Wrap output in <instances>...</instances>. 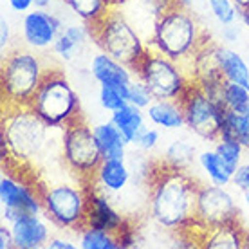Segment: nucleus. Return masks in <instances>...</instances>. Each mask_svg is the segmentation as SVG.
Listing matches in <instances>:
<instances>
[{"label": "nucleus", "mask_w": 249, "mask_h": 249, "mask_svg": "<svg viewBox=\"0 0 249 249\" xmlns=\"http://www.w3.org/2000/svg\"><path fill=\"white\" fill-rule=\"evenodd\" d=\"M231 186L237 188L238 192H249V162H242L233 174Z\"/></svg>", "instance_id": "nucleus-36"}, {"label": "nucleus", "mask_w": 249, "mask_h": 249, "mask_svg": "<svg viewBox=\"0 0 249 249\" xmlns=\"http://www.w3.org/2000/svg\"><path fill=\"white\" fill-rule=\"evenodd\" d=\"M110 121L118 126L123 137L128 141V144H132L137 134L146 126L148 119H146V114H144L143 108L132 105V103H126L119 110L110 114Z\"/></svg>", "instance_id": "nucleus-24"}, {"label": "nucleus", "mask_w": 249, "mask_h": 249, "mask_svg": "<svg viewBox=\"0 0 249 249\" xmlns=\"http://www.w3.org/2000/svg\"><path fill=\"white\" fill-rule=\"evenodd\" d=\"M150 124L161 130H181L186 126L184 110L179 100H154V103L144 110Z\"/></svg>", "instance_id": "nucleus-21"}, {"label": "nucleus", "mask_w": 249, "mask_h": 249, "mask_svg": "<svg viewBox=\"0 0 249 249\" xmlns=\"http://www.w3.org/2000/svg\"><path fill=\"white\" fill-rule=\"evenodd\" d=\"M49 62L44 53L29 47H15L2 56L0 65V89L4 107H27L45 74L49 72Z\"/></svg>", "instance_id": "nucleus-4"}, {"label": "nucleus", "mask_w": 249, "mask_h": 249, "mask_svg": "<svg viewBox=\"0 0 249 249\" xmlns=\"http://www.w3.org/2000/svg\"><path fill=\"white\" fill-rule=\"evenodd\" d=\"M213 150L222 157V161L228 164V168L233 174L237 172V168L244 162V154L248 152L246 146L238 139H235V137H218L217 141H215Z\"/></svg>", "instance_id": "nucleus-30"}, {"label": "nucleus", "mask_w": 249, "mask_h": 249, "mask_svg": "<svg viewBox=\"0 0 249 249\" xmlns=\"http://www.w3.org/2000/svg\"><path fill=\"white\" fill-rule=\"evenodd\" d=\"M9 9L17 15H25L29 13L31 9H35V0H6Z\"/></svg>", "instance_id": "nucleus-38"}, {"label": "nucleus", "mask_w": 249, "mask_h": 249, "mask_svg": "<svg viewBox=\"0 0 249 249\" xmlns=\"http://www.w3.org/2000/svg\"><path fill=\"white\" fill-rule=\"evenodd\" d=\"M235 4H237L240 9H244V7H249V0H235Z\"/></svg>", "instance_id": "nucleus-44"}, {"label": "nucleus", "mask_w": 249, "mask_h": 249, "mask_svg": "<svg viewBox=\"0 0 249 249\" xmlns=\"http://www.w3.org/2000/svg\"><path fill=\"white\" fill-rule=\"evenodd\" d=\"M9 45H11V24L7 22L6 17L0 18V51L2 56H6L9 53Z\"/></svg>", "instance_id": "nucleus-37"}, {"label": "nucleus", "mask_w": 249, "mask_h": 249, "mask_svg": "<svg viewBox=\"0 0 249 249\" xmlns=\"http://www.w3.org/2000/svg\"><path fill=\"white\" fill-rule=\"evenodd\" d=\"M60 157L65 170L83 184L90 181L96 168L103 161L94 128L81 116L62 128Z\"/></svg>", "instance_id": "nucleus-7"}, {"label": "nucleus", "mask_w": 249, "mask_h": 249, "mask_svg": "<svg viewBox=\"0 0 249 249\" xmlns=\"http://www.w3.org/2000/svg\"><path fill=\"white\" fill-rule=\"evenodd\" d=\"M51 4H53V0H35V6H36V7H44V9H47Z\"/></svg>", "instance_id": "nucleus-42"}, {"label": "nucleus", "mask_w": 249, "mask_h": 249, "mask_svg": "<svg viewBox=\"0 0 249 249\" xmlns=\"http://www.w3.org/2000/svg\"><path fill=\"white\" fill-rule=\"evenodd\" d=\"M85 184H90L98 192L105 193L118 206L121 202V197L130 192V188L148 190V184H143L136 179L128 159H103L90 177V181Z\"/></svg>", "instance_id": "nucleus-13"}, {"label": "nucleus", "mask_w": 249, "mask_h": 249, "mask_svg": "<svg viewBox=\"0 0 249 249\" xmlns=\"http://www.w3.org/2000/svg\"><path fill=\"white\" fill-rule=\"evenodd\" d=\"M197 159V150L186 139H174L162 152V162L179 170H190Z\"/></svg>", "instance_id": "nucleus-29"}, {"label": "nucleus", "mask_w": 249, "mask_h": 249, "mask_svg": "<svg viewBox=\"0 0 249 249\" xmlns=\"http://www.w3.org/2000/svg\"><path fill=\"white\" fill-rule=\"evenodd\" d=\"M92 128L103 159H126L128 157V146L130 144L110 119L94 124Z\"/></svg>", "instance_id": "nucleus-23"}, {"label": "nucleus", "mask_w": 249, "mask_h": 249, "mask_svg": "<svg viewBox=\"0 0 249 249\" xmlns=\"http://www.w3.org/2000/svg\"><path fill=\"white\" fill-rule=\"evenodd\" d=\"M197 164L210 184H215V186H230L231 184L233 172L228 168V164L213 148L202 150L197 156Z\"/></svg>", "instance_id": "nucleus-25"}, {"label": "nucleus", "mask_w": 249, "mask_h": 249, "mask_svg": "<svg viewBox=\"0 0 249 249\" xmlns=\"http://www.w3.org/2000/svg\"><path fill=\"white\" fill-rule=\"evenodd\" d=\"M242 199H244V206L249 213V192H242Z\"/></svg>", "instance_id": "nucleus-43"}, {"label": "nucleus", "mask_w": 249, "mask_h": 249, "mask_svg": "<svg viewBox=\"0 0 249 249\" xmlns=\"http://www.w3.org/2000/svg\"><path fill=\"white\" fill-rule=\"evenodd\" d=\"M179 6H182V7H190L192 6V0H175Z\"/></svg>", "instance_id": "nucleus-45"}, {"label": "nucleus", "mask_w": 249, "mask_h": 249, "mask_svg": "<svg viewBox=\"0 0 249 249\" xmlns=\"http://www.w3.org/2000/svg\"><path fill=\"white\" fill-rule=\"evenodd\" d=\"M179 101L184 110L186 128L200 139L215 143L220 136L224 107L212 98L195 80L188 85Z\"/></svg>", "instance_id": "nucleus-10"}, {"label": "nucleus", "mask_w": 249, "mask_h": 249, "mask_svg": "<svg viewBox=\"0 0 249 249\" xmlns=\"http://www.w3.org/2000/svg\"><path fill=\"white\" fill-rule=\"evenodd\" d=\"M240 208L228 186L199 184L195 218L204 230L238 222Z\"/></svg>", "instance_id": "nucleus-12"}, {"label": "nucleus", "mask_w": 249, "mask_h": 249, "mask_svg": "<svg viewBox=\"0 0 249 249\" xmlns=\"http://www.w3.org/2000/svg\"><path fill=\"white\" fill-rule=\"evenodd\" d=\"M44 213L38 215H22L11 222V231L15 237L17 249H40L47 248L51 238V228Z\"/></svg>", "instance_id": "nucleus-17"}, {"label": "nucleus", "mask_w": 249, "mask_h": 249, "mask_svg": "<svg viewBox=\"0 0 249 249\" xmlns=\"http://www.w3.org/2000/svg\"><path fill=\"white\" fill-rule=\"evenodd\" d=\"M206 4H208V9L212 13V17L220 25L238 22L240 7L235 4V0H206Z\"/></svg>", "instance_id": "nucleus-32"}, {"label": "nucleus", "mask_w": 249, "mask_h": 249, "mask_svg": "<svg viewBox=\"0 0 249 249\" xmlns=\"http://www.w3.org/2000/svg\"><path fill=\"white\" fill-rule=\"evenodd\" d=\"M197 179L190 170H179L166 162H156L148 182V217L170 231H184L195 224Z\"/></svg>", "instance_id": "nucleus-1"}, {"label": "nucleus", "mask_w": 249, "mask_h": 249, "mask_svg": "<svg viewBox=\"0 0 249 249\" xmlns=\"http://www.w3.org/2000/svg\"><path fill=\"white\" fill-rule=\"evenodd\" d=\"M199 240L208 249H242L248 246L249 237L238 226V222H233L217 228H208Z\"/></svg>", "instance_id": "nucleus-22"}, {"label": "nucleus", "mask_w": 249, "mask_h": 249, "mask_svg": "<svg viewBox=\"0 0 249 249\" xmlns=\"http://www.w3.org/2000/svg\"><path fill=\"white\" fill-rule=\"evenodd\" d=\"M44 215L63 230H80L87 220V188L85 184H40Z\"/></svg>", "instance_id": "nucleus-9"}, {"label": "nucleus", "mask_w": 249, "mask_h": 249, "mask_svg": "<svg viewBox=\"0 0 249 249\" xmlns=\"http://www.w3.org/2000/svg\"><path fill=\"white\" fill-rule=\"evenodd\" d=\"M15 248V237H13L11 226L7 222H2L0 226V249H13Z\"/></svg>", "instance_id": "nucleus-39"}, {"label": "nucleus", "mask_w": 249, "mask_h": 249, "mask_svg": "<svg viewBox=\"0 0 249 249\" xmlns=\"http://www.w3.org/2000/svg\"><path fill=\"white\" fill-rule=\"evenodd\" d=\"M76 18L89 25H96L112 9L110 0H62Z\"/></svg>", "instance_id": "nucleus-26"}, {"label": "nucleus", "mask_w": 249, "mask_h": 249, "mask_svg": "<svg viewBox=\"0 0 249 249\" xmlns=\"http://www.w3.org/2000/svg\"><path fill=\"white\" fill-rule=\"evenodd\" d=\"M89 72L98 85H110V87H128L130 81L136 78L134 69L124 65L123 62H119L103 51L96 53L90 58Z\"/></svg>", "instance_id": "nucleus-18"}, {"label": "nucleus", "mask_w": 249, "mask_h": 249, "mask_svg": "<svg viewBox=\"0 0 249 249\" xmlns=\"http://www.w3.org/2000/svg\"><path fill=\"white\" fill-rule=\"evenodd\" d=\"M85 188H87V220H85V226L119 233L124 228V224L128 222V218L124 217L121 208L110 197L98 192L90 184H85Z\"/></svg>", "instance_id": "nucleus-15"}, {"label": "nucleus", "mask_w": 249, "mask_h": 249, "mask_svg": "<svg viewBox=\"0 0 249 249\" xmlns=\"http://www.w3.org/2000/svg\"><path fill=\"white\" fill-rule=\"evenodd\" d=\"M154 100H156V98H154V94L150 92V89L146 87V83H144L141 78L136 76V78L130 81V85H128V103L146 110V108L154 103Z\"/></svg>", "instance_id": "nucleus-33"}, {"label": "nucleus", "mask_w": 249, "mask_h": 249, "mask_svg": "<svg viewBox=\"0 0 249 249\" xmlns=\"http://www.w3.org/2000/svg\"><path fill=\"white\" fill-rule=\"evenodd\" d=\"M175 4V0H126L119 9L150 44L159 20Z\"/></svg>", "instance_id": "nucleus-16"}, {"label": "nucleus", "mask_w": 249, "mask_h": 249, "mask_svg": "<svg viewBox=\"0 0 249 249\" xmlns=\"http://www.w3.org/2000/svg\"><path fill=\"white\" fill-rule=\"evenodd\" d=\"M238 20H240V24L244 25V29H248V31H249V7H244V9H240Z\"/></svg>", "instance_id": "nucleus-41"}, {"label": "nucleus", "mask_w": 249, "mask_h": 249, "mask_svg": "<svg viewBox=\"0 0 249 249\" xmlns=\"http://www.w3.org/2000/svg\"><path fill=\"white\" fill-rule=\"evenodd\" d=\"M0 206L2 222L11 224L22 215L44 213L40 184L20 177L18 174L4 172L0 177Z\"/></svg>", "instance_id": "nucleus-11"}, {"label": "nucleus", "mask_w": 249, "mask_h": 249, "mask_svg": "<svg viewBox=\"0 0 249 249\" xmlns=\"http://www.w3.org/2000/svg\"><path fill=\"white\" fill-rule=\"evenodd\" d=\"M89 40H94L92 25L85 22H74V24L63 25L62 33L58 35L56 42L53 45V54L62 62H72L81 53L83 45Z\"/></svg>", "instance_id": "nucleus-19"}, {"label": "nucleus", "mask_w": 249, "mask_h": 249, "mask_svg": "<svg viewBox=\"0 0 249 249\" xmlns=\"http://www.w3.org/2000/svg\"><path fill=\"white\" fill-rule=\"evenodd\" d=\"M78 246L81 249H121L118 233L83 226L78 230Z\"/></svg>", "instance_id": "nucleus-27"}, {"label": "nucleus", "mask_w": 249, "mask_h": 249, "mask_svg": "<svg viewBox=\"0 0 249 249\" xmlns=\"http://www.w3.org/2000/svg\"><path fill=\"white\" fill-rule=\"evenodd\" d=\"M98 101L103 110L108 114L119 110L121 107L128 103V87H110V85H100Z\"/></svg>", "instance_id": "nucleus-31"}, {"label": "nucleus", "mask_w": 249, "mask_h": 249, "mask_svg": "<svg viewBox=\"0 0 249 249\" xmlns=\"http://www.w3.org/2000/svg\"><path fill=\"white\" fill-rule=\"evenodd\" d=\"M213 60L226 81H233L249 89V65L240 53L230 45L213 44Z\"/></svg>", "instance_id": "nucleus-20"}, {"label": "nucleus", "mask_w": 249, "mask_h": 249, "mask_svg": "<svg viewBox=\"0 0 249 249\" xmlns=\"http://www.w3.org/2000/svg\"><path fill=\"white\" fill-rule=\"evenodd\" d=\"M244 146H246V150H248V152H249V137H248V139H246V141H244Z\"/></svg>", "instance_id": "nucleus-47"}, {"label": "nucleus", "mask_w": 249, "mask_h": 249, "mask_svg": "<svg viewBox=\"0 0 249 249\" xmlns=\"http://www.w3.org/2000/svg\"><path fill=\"white\" fill-rule=\"evenodd\" d=\"M62 29V18L54 13H51L49 9L35 7L29 13L22 15V22H20L22 42L25 47L36 51V53L53 51V45Z\"/></svg>", "instance_id": "nucleus-14"}, {"label": "nucleus", "mask_w": 249, "mask_h": 249, "mask_svg": "<svg viewBox=\"0 0 249 249\" xmlns=\"http://www.w3.org/2000/svg\"><path fill=\"white\" fill-rule=\"evenodd\" d=\"M218 103L226 110H233L249 119V89L233 81H224L218 94Z\"/></svg>", "instance_id": "nucleus-28"}, {"label": "nucleus", "mask_w": 249, "mask_h": 249, "mask_svg": "<svg viewBox=\"0 0 249 249\" xmlns=\"http://www.w3.org/2000/svg\"><path fill=\"white\" fill-rule=\"evenodd\" d=\"M159 139H161V134L157 130V126H144L143 130L137 134V137L134 139V143L132 146L137 150V152H143V154H150V152H154L157 148V144H159Z\"/></svg>", "instance_id": "nucleus-34"}, {"label": "nucleus", "mask_w": 249, "mask_h": 249, "mask_svg": "<svg viewBox=\"0 0 249 249\" xmlns=\"http://www.w3.org/2000/svg\"><path fill=\"white\" fill-rule=\"evenodd\" d=\"M27 107L56 130H62L65 124L81 116L80 96L56 65L49 69Z\"/></svg>", "instance_id": "nucleus-5"}, {"label": "nucleus", "mask_w": 249, "mask_h": 249, "mask_svg": "<svg viewBox=\"0 0 249 249\" xmlns=\"http://www.w3.org/2000/svg\"><path fill=\"white\" fill-rule=\"evenodd\" d=\"M210 42V40H208ZM206 44V33L188 7L175 4L159 20L154 36L150 40L152 49L186 67L190 72L192 62L199 49Z\"/></svg>", "instance_id": "nucleus-3"}, {"label": "nucleus", "mask_w": 249, "mask_h": 249, "mask_svg": "<svg viewBox=\"0 0 249 249\" xmlns=\"http://www.w3.org/2000/svg\"><path fill=\"white\" fill-rule=\"evenodd\" d=\"M126 2V0H110V4H112V7H121Z\"/></svg>", "instance_id": "nucleus-46"}, {"label": "nucleus", "mask_w": 249, "mask_h": 249, "mask_svg": "<svg viewBox=\"0 0 249 249\" xmlns=\"http://www.w3.org/2000/svg\"><path fill=\"white\" fill-rule=\"evenodd\" d=\"M134 72L146 83L156 100H181L188 85L193 81L184 65L152 47H148Z\"/></svg>", "instance_id": "nucleus-8"}, {"label": "nucleus", "mask_w": 249, "mask_h": 249, "mask_svg": "<svg viewBox=\"0 0 249 249\" xmlns=\"http://www.w3.org/2000/svg\"><path fill=\"white\" fill-rule=\"evenodd\" d=\"M92 35L100 51L132 69L141 63L150 47L119 7H112L98 24L92 25Z\"/></svg>", "instance_id": "nucleus-6"}, {"label": "nucleus", "mask_w": 249, "mask_h": 249, "mask_svg": "<svg viewBox=\"0 0 249 249\" xmlns=\"http://www.w3.org/2000/svg\"><path fill=\"white\" fill-rule=\"evenodd\" d=\"M51 128L29 107H4L2 157L17 166H29L42 157L51 141Z\"/></svg>", "instance_id": "nucleus-2"}, {"label": "nucleus", "mask_w": 249, "mask_h": 249, "mask_svg": "<svg viewBox=\"0 0 249 249\" xmlns=\"http://www.w3.org/2000/svg\"><path fill=\"white\" fill-rule=\"evenodd\" d=\"M222 29H220V38H222V44L224 45H233L240 42V38H242V29L244 25L240 24V20L238 22H233V24H228V25H220Z\"/></svg>", "instance_id": "nucleus-35"}, {"label": "nucleus", "mask_w": 249, "mask_h": 249, "mask_svg": "<svg viewBox=\"0 0 249 249\" xmlns=\"http://www.w3.org/2000/svg\"><path fill=\"white\" fill-rule=\"evenodd\" d=\"M47 248L49 249H78L80 246L74 244L69 238H62V237H51L49 242H47Z\"/></svg>", "instance_id": "nucleus-40"}]
</instances>
